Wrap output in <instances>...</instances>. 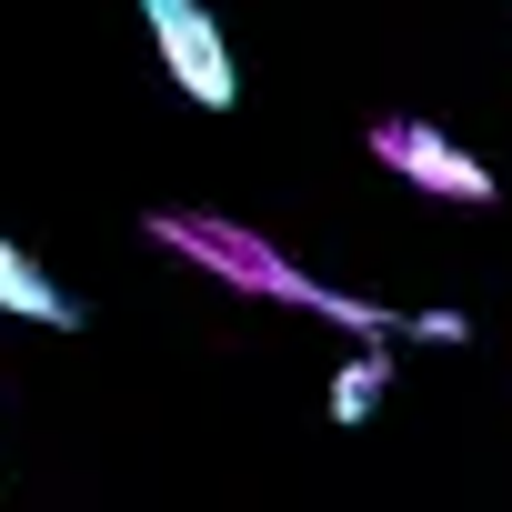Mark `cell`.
Masks as SVG:
<instances>
[{
	"instance_id": "cell-1",
	"label": "cell",
	"mask_w": 512,
	"mask_h": 512,
	"mask_svg": "<svg viewBox=\"0 0 512 512\" xmlns=\"http://www.w3.org/2000/svg\"><path fill=\"white\" fill-rule=\"evenodd\" d=\"M161 251H181L191 272H211L221 292H241V302H282V312H312V322H332V332H352V342H402V312H382V302H362V292H332V282H312L282 241H262L251 221H231V211H151L141 221Z\"/></svg>"
},
{
	"instance_id": "cell-5",
	"label": "cell",
	"mask_w": 512,
	"mask_h": 512,
	"mask_svg": "<svg viewBox=\"0 0 512 512\" xmlns=\"http://www.w3.org/2000/svg\"><path fill=\"white\" fill-rule=\"evenodd\" d=\"M382 392H392V332H382V342H362V352L332 372V422H362Z\"/></svg>"
},
{
	"instance_id": "cell-3",
	"label": "cell",
	"mask_w": 512,
	"mask_h": 512,
	"mask_svg": "<svg viewBox=\"0 0 512 512\" xmlns=\"http://www.w3.org/2000/svg\"><path fill=\"white\" fill-rule=\"evenodd\" d=\"M372 161H382V171H402V181H412V191H432V201H492V171H482L452 131H432V121H412V111L372 121Z\"/></svg>"
},
{
	"instance_id": "cell-2",
	"label": "cell",
	"mask_w": 512,
	"mask_h": 512,
	"mask_svg": "<svg viewBox=\"0 0 512 512\" xmlns=\"http://www.w3.org/2000/svg\"><path fill=\"white\" fill-rule=\"evenodd\" d=\"M141 21H151V51H161V71L181 81V101L231 111L241 71H231V41H221V21L201 11V0H141Z\"/></svg>"
},
{
	"instance_id": "cell-6",
	"label": "cell",
	"mask_w": 512,
	"mask_h": 512,
	"mask_svg": "<svg viewBox=\"0 0 512 512\" xmlns=\"http://www.w3.org/2000/svg\"><path fill=\"white\" fill-rule=\"evenodd\" d=\"M402 332H412V342H472V322H462V312H412Z\"/></svg>"
},
{
	"instance_id": "cell-4",
	"label": "cell",
	"mask_w": 512,
	"mask_h": 512,
	"mask_svg": "<svg viewBox=\"0 0 512 512\" xmlns=\"http://www.w3.org/2000/svg\"><path fill=\"white\" fill-rule=\"evenodd\" d=\"M0 312H11V322H41V332H81V302L31 262L21 241H0Z\"/></svg>"
}]
</instances>
